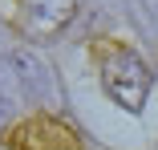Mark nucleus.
Wrapping results in <instances>:
<instances>
[{"label": "nucleus", "instance_id": "obj_1", "mask_svg": "<svg viewBox=\"0 0 158 150\" xmlns=\"http://www.w3.org/2000/svg\"><path fill=\"white\" fill-rule=\"evenodd\" d=\"M98 53V61H102V85H106V94L126 106V110H142L146 98H150V69L146 61L134 53V49H126V45H98L93 49Z\"/></svg>", "mask_w": 158, "mask_h": 150}, {"label": "nucleus", "instance_id": "obj_2", "mask_svg": "<svg viewBox=\"0 0 158 150\" xmlns=\"http://www.w3.org/2000/svg\"><path fill=\"white\" fill-rule=\"evenodd\" d=\"M12 150H85L81 138L57 118H28L12 130Z\"/></svg>", "mask_w": 158, "mask_h": 150}, {"label": "nucleus", "instance_id": "obj_3", "mask_svg": "<svg viewBox=\"0 0 158 150\" xmlns=\"http://www.w3.org/2000/svg\"><path fill=\"white\" fill-rule=\"evenodd\" d=\"M77 12V0H24V33L49 41L65 28Z\"/></svg>", "mask_w": 158, "mask_h": 150}]
</instances>
